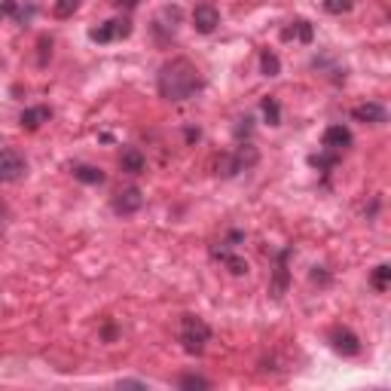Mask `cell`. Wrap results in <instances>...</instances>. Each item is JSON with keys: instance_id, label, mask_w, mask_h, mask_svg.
<instances>
[{"instance_id": "5b68a950", "label": "cell", "mask_w": 391, "mask_h": 391, "mask_svg": "<svg viewBox=\"0 0 391 391\" xmlns=\"http://www.w3.org/2000/svg\"><path fill=\"white\" fill-rule=\"evenodd\" d=\"M129 34H132L129 18H110V22H101L98 28H92L89 40H95V43H113V40H122Z\"/></svg>"}, {"instance_id": "d6986e66", "label": "cell", "mask_w": 391, "mask_h": 391, "mask_svg": "<svg viewBox=\"0 0 391 391\" xmlns=\"http://www.w3.org/2000/svg\"><path fill=\"white\" fill-rule=\"evenodd\" d=\"M370 284H373L379 294H385L388 284H391V266L388 263H379L376 269H373V275H370Z\"/></svg>"}, {"instance_id": "7402d4cb", "label": "cell", "mask_w": 391, "mask_h": 391, "mask_svg": "<svg viewBox=\"0 0 391 391\" xmlns=\"http://www.w3.org/2000/svg\"><path fill=\"white\" fill-rule=\"evenodd\" d=\"M80 6H83V0H55V4H53V16L55 18H70Z\"/></svg>"}, {"instance_id": "ffe728a7", "label": "cell", "mask_w": 391, "mask_h": 391, "mask_svg": "<svg viewBox=\"0 0 391 391\" xmlns=\"http://www.w3.org/2000/svg\"><path fill=\"white\" fill-rule=\"evenodd\" d=\"M74 178L80 183H105V171L95 168V166H77L74 168Z\"/></svg>"}, {"instance_id": "d4e9b609", "label": "cell", "mask_w": 391, "mask_h": 391, "mask_svg": "<svg viewBox=\"0 0 391 391\" xmlns=\"http://www.w3.org/2000/svg\"><path fill=\"white\" fill-rule=\"evenodd\" d=\"M251 122H254L251 117H242V119H239V126H235V138L242 141L245 135H251Z\"/></svg>"}, {"instance_id": "5bb4252c", "label": "cell", "mask_w": 391, "mask_h": 391, "mask_svg": "<svg viewBox=\"0 0 391 391\" xmlns=\"http://www.w3.org/2000/svg\"><path fill=\"white\" fill-rule=\"evenodd\" d=\"M291 254H294V248H284L282 254H279V263H275V279H272V287H269V294L275 296V300H282V296L287 294V260H291Z\"/></svg>"}, {"instance_id": "3957f363", "label": "cell", "mask_w": 391, "mask_h": 391, "mask_svg": "<svg viewBox=\"0 0 391 391\" xmlns=\"http://www.w3.org/2000/svg\"><path fill=\"white\" fill-rule=\"evenodd\" d=\"M181 6H162L156 16H153V34H156L159 43H168V40L178 34V25H181Z\"/></svg>"}, {"instance_id": "cb8c5ba5", "label": "cell", "mask_w": 391, "mask_h": 391, "mask_svg": "<svg viewBox=\"0 0 391 391\" xmlns=\"http://www.w3.org/2000/svg\"><path fill=\"white\" fill-rule=\"evenodd\" d=\"M181 388H211V382L205 376H193V373H187V376H181V382H178Z\"/></svg>"}, {"instance_id": "52a82bcc", "label": "cell", "mask_w": 391, "mask_h": 391, "mask_svg": "<svg viewBox=\"0 0 391 391\" xmlns=\"http://www.w3.org/2000/svg\"><path fill=\"white\" fill-rule=\"evenodd\" d=\"M327 339H331V348L346 358H352L361 352V339H358L355 331H348V327H333L331 333H327Z\"/></svg>"}, {"instance_id": "2e32d148", "label": "cell", "mask_w": 391, "mask_h": 391, "mask_svg": "<svg viewBox=\"0 0 391 391\" xmlns=\"http://www.w3.org/2000/svg\"><path fill=\"white\" fill-rule=\"evenodd\" d=\"M119 168L126 174H141L144 168H147V159H144V153L138 147H122L119 153Z\"/></svg>"}, {"instance_id": "6da1fadb", "label": "cell", "mask_w": 391, "mask_h": 391, "mask_svg": "<svg viewBox=\"0 0 391 391\" xmlns=\"http://www.w3.org/2000/svg\"><path fill=\"white\" fill-rule=\"evenodd\" d=\"M156 86H159V95L166 101L181 105V101L193 98L196 92L202 89V74H199V68H196L190 58H171V61H166V65L159 68Z\"/></svg>"}, {"instance_id": "7c38bea8", "label": "cell", "mask_w": 391, "mask_h": 391, "mask_svg": "<svg viewBox=\"0 0 391 391\" xmlns=\"http://www.w3.org/2000/svg\"><path fill=\"white\" fill-rule=\"evenodd\" d=\"M385 107L379 105V101H364V105H358L355 110H352V119L355 122H367V126H382L385 122Z\"/></svg>"}, {"instance_id": "8fae6325", "label": "cell", "mask_w": 391, "mask_h": 391, "mask_svg": "<svg viewBox=\"0 0 391 391\" xmlns=\"http://www.w3.org/2000/svg\"><path fill=\"white\" fill-rule=\"evenodd\" d=\"M232 251H235V248H230V245H226V242H220V248H218V245H214V248H211V257H214V260H220V263H223V266H226V269H230L232 275H245V272H248V260L235 257Z\"/></svg>"}, {"instance_id": "ac0fdd59", "label": "cell", "mask_w": 391, "mask_h": 391, "mask_svg": "<svg viewBox=\"0 0 391 391\" xmlns=\"http://www.w3.org/2000/svg\"><path fill=\"white\" fill-rule=\"evenodd\" d=\"M260 70H263V77H279L282 74V61L272 49H263L260 53Z\"/></svg>"}, {"instance_id": "30bf717a", "label": "cell", "mask_w": 391, "mask_h": 391, "mask_svg": "<svg viewBox=\"0 0 391 391\" xmlns=\"http://www.w3.org/2000/svg\"><path fill=\"white\" fill-rule=\"evenodd\" d=\"M321 144H324V150L343 153V150L352 147V132H348V129L343 126V122H336V126H327V129H324Z\"/></svg>"}, {"instance_id": "44dd1931", "label": "cell", "mask_w": 391, "mask_h": 391, "mask_svg": "<svg viewBox=\"0 0 391 391\" xmlns=\"http://www.w3.org/2000/svg\"><path fill=\"white\" fill-rule=\"evenodd\" d=\"M260 110H263V119L269 122V126H282V107H279V101L275 98H263Z\"/></svg>"}, {"instance_id": "484cf974", "label": "cell", "mask_w": 391, "mask_h": 391, "mask_svg": "<svg viewBox=\"0 0 391 391\" xmlns=\"http://www.w3.org/2000/svg\"><path fill=\"white\" fill-rule=\"evenodd\" d=\"M46 53L49 55H53V40H40V65H46Z\"/></svg>"}, {"instance_id": "9a60e30c", "label": "cell", "mask_w": 391, "mask_h": 391, "mask_svg": "<svg viewBox=\"0 0 391 391\" xmlns=\"http://www.w3.org/2000/svg\"><path fill=\"white\" fill-rule=\"evenodd\" d=\"M53 119V110H49L46 105H37V107H25L22 110V117H18V122H22V129L28 132H37L43 122Z\"/></svg>"}, {"instance_id": "7a4b0ae2", "label": "cell", "mask_w": 391, "mask_h": 391, "mask_svg": "<svg viewBox=\"0 0 391 391\" xmlns=\"http://www.w3.org/2000/svg\"><path fill=\"white\" fill-rule=\"evenodd\" d=\"M178 339H181V346L187 355H202L205 346L211 343V327L205 324V318H199V315H183Z\"/></svg>"}, {"instance_id": "ba28073f", "label": "cell", "mask_w": 391, "mask_h": 391, "mask_svg": "<svg viewBox=\"0 0 391 391\" xmlns=\"http://www.w3.org/2000/svg\"><path fill=\"white\" fill-rule=\"evenodd\" d=\"M141 205H144V193L138 187H126V190L113 193V199H110V208L117 214H135L141 211Z\"/></svg>"}, {"instance_id": "f1b7e54d", "label": "cell", "mask_w": 391, "mask_h": 391, "mask_svg": "<svg viewBox=\"0 0 391 391\" xmlns=\"http://www.w3.org/2000/svg\"><path fill=\"white\" fill-rule=\"evenodd\" d=\"M105 336H107V339L117 336V331H113V324H107V327H105Z\"/></svg>"}, {"instance_id": "603a6c76", "label": "cell", "mask_w": 391, "mask_h": 391, "mask_svg": "<svg viewBox=\"0 0 391 391\" xmlns=\"http://www.w3.org/2000/svg\"><path fill=\"white\" fill-rule=\"evenodd\" d=\"M352 6H355V0H324V9L331 16H346V13H352Z\"/></svg>"}, {"instance_id": "e0dca14e", "label": "cell", "mask_w": 391, "mask_h": 391, "mask_svg": "<svg viewBox=\"0 0 391 391\" xmlns=\"http://www.w3.org/2000/svg\"><path fill=\"white\" fill-rule=\"evenodd\" d=\"M315 31H312V22H306V18H296L291 22V28L284 31V40H300V43H312Z\"/></svg>"}, {"instance_id": "4fadbf2b", "label": "cell", "mask_w": 391, "mask_h": 391, "mask_svg": "<svg viewBox=\"0 0 391 391\" xmlns=\"http://www.w3.org/2000/svg\"><path fill=\"white\" fill-rule=\"evenodd\" d=\"M257 150L251 147V144H239L235 147V153L230 156V166H226V174H239V171H248L251 166H257Z\"/></svg>"}, {"instance_id": "8992f818", "label": "cell", "mask_w": 391, "mask_h": 391, "mask_svg": "<svg viewBox=\"0 0 391 391\" xmlns=\"http://www.w3.org/2000/svg\"><path fill=\"white\" fill-rule=\"evenodd\" d=\"M37 16L34 0H0V18H13L16 25H28Z\"/></svg>"}, {"instance_id": "9c48e42d", "label": "cell", "mask_w": 391, "mask_h": 391, "mask_svg": "<svg viewBox=\"0 0 391 391\" xmlns=\"http://www.w3.org/2000/svg\"><path fill=\"white\" fill-rule=\"evenodd\" d=\"M220 25V13L214 4H199L193 9V28L199 31V34H214Z\"/></svg>"}, {"instance_id": "277c9868", "label": "cell", "mask_w": 391, "mask_h": 391, "mask_svg": "<svg viewBox=\"0 0 391 391\" xmlns=\"http://www.w3.org/2000/svg\"><path fill=\"white\" fill-rule=\"evenodd\" d=\"M25 171H28V162H25L22 153L13 150V147H4V150H0V183L22 181Z\"/></svg>"}, {"instance_id": "4316f807", "label": "cell", "mask_w": 391, "mask_h": 391, "mask_svg": "<svg viewBox=\"0 0 391 391\" xmlns=\"http://www.w3.org/2000/svg\"><path fill=\"white\" fill-rule=\"evenodd\" d=\"M113 6H126V9H135L138 0H113Z\"/></svg>"}, {"instance_id": "83f0119b", "label": "cell", "mask_w": 391, "mask_h": 391, "mask_svg": "<svg viewBox=\"0 0 391 391\" xmlns=\"http://www.w3.org/2000/svg\"><path fill=\"white\" fill-rule=\"evenodd\" d=\"M119 385H126V388H141L144 382H135V379H122V382Z\"/></svg>"}]
</instances>
